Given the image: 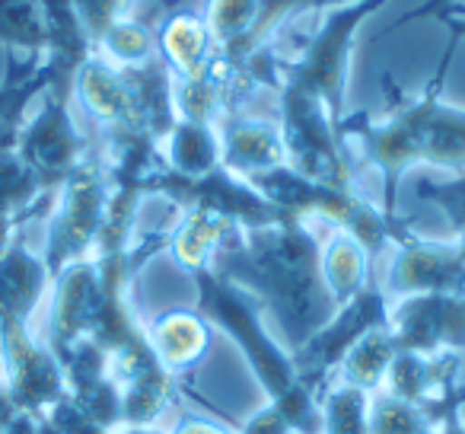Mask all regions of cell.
Returning a JSON list of instances; mask_svg holds the SVG:
<instances>
[{"label":"cell","mask_w":465,"mask_h":434,"mask_svg":"<svg viewBox=\"0 0 465 434\" xmlns=\"http://www.w3.org/2000/svg\"><path fill=\"white\" fill-rule=\"evenodd\" d=\"M20 227V224L14 221V217H10V214H4L0 211V256L7 253V247H10V240H14V230Z\"/></svg>","instance_id":"obj_39"},{"label":"cell","mask_w":465,"mask_h":434,"mask_svg":"<svg viewBox=\"0 0 465 434\" xmlns=\"http://www.w3.org/2000/svg\"><path fill=\"white\" fill-rule=\"evenodd\" d=\"M462 39L465 35L450 26V45L443 52V61L420 96L392 93V84L386 77V93L395 96L389 116L373 118L367 112L344 116V141L361 144L367 163H373L382 176V214L386 217H399V182L418 163L450 169L452 176L465 173V109L443 103L440 96L452 55Z\"/></svg>","instance_id":"obj_2"},{"label":"cell","mask_w":465,"mask_h":434,"mask_svg":"<svg viewBox=\"0 0 465 434\" xmlns=\"http://www.w3.org/2000/svg\"><path fill=\"white\" fill-rule=\"evenodd\" d=\"M414 195L430 205H437L440 211L450 217V227L456 237L465 234V173L452 176L446 182H433V179H420L414 186Z\"/></svg>","instance_id":"obj_31"},{"label":"cell","mask_w":465,"mask_h":434,"mask_svg":"<svg viewBox=\"0 0 465 434\" xmlns=\"http://www.w3.org/2000/svg\"><path fill=\"white\" fill-rule=\"evenodd\" d=\"M430 421L437 425V434H465L462 409H459V402H456V393L440 402L437 412L430 415Z\"/></svg>","instance_id":"obj_34"},{"label":"cell","mask_w":465,"mask_h":434,"mask_svg":"<svg viewBox=\"0 0 465 434\" xmlns=\"http://www.w3.org/2000/svg\"><path fill=\"white\" fill-rule=\"evenodd\" d=\"M192 281L194 294H198L194 310L211 323V329H220L242 351L252 377L268 393V402L287 415L293 434H322L319 396H312L300 383L291 351L268 332L265 319H262V307L246 291L220 278L213 268L194 272Z\"/></svg>","instance_id":"obj_3"},{"label":"cell","mask_w":465,"mask_h":434,"mask_svg":"<svg viewBox=\"0 0 465 434\" xmlns=\"http://www.w3.org/2000/svg\"><path fill=\"white\" fill-rule=\"evenodd\" d=\"M71 4L80 14V20H84L86 33H90L93 48H96L99 35H103L112 23L122 20V16H128L131 10H134V0H71Z\"/></svg>","instance_id":"obj_32"},{"label":"cell","mask_w":465,"mask_h":434,"mask_svg":"<svg viewBox=\"0 0 465 434\" xmlns=\"http://www.w3.org/2000/svg\"><path fill=\"white\" fill-rule=\"evenodd\" d=\"M211 268L272 317L287 351L306 345L338 313L322 281V243L300 217L262 230L232 227Z\"/></svg>","instance_id":"obj_1"},{"label":"cell","mask_w":465,"mask_h":434,"mask_svg":"<svg viewBox=\"0 0 465 434\" xmlns=\"http://www.w3.org/2000/svg\"><path fill=\"white\" fill-rule=\"evenodd\" d=\"M322 434H370V393L331 383L319 396Z\"/></svg>","instance_id":"obj_28"},{"label":"cell","mask_w":465,"mask_h":434,"mask_svg":"<svg viewBox=\"0 0 465 434\" xmlns=\"http://www.w3.org/2000/svg\"><path fill=\"white\" fill-rule=\"evenodd\" d=\"M456 402H459V409L465 406V383H462V387H456Z\"/></svg>","instance_id":"obj_42"},{"label":"cell","mask_w":465,"mask_h":434,"mask_svg":"<svg viewBox=\"0 0 465 434\" xmlns=\"http://www.w3.org/2000/svg\"><path fill=\"white\" fill-rule=\"evenodd\" d=\"M456 247H459V253H462V259H465V234L456 237Z\"/></svg>","instance_id":"obj_43"},{"label":"cell","mask_w":465,"mask_h":434,"mask_svg":"<svg viewBox=\"0 0 465 434\" xmlns=\"http://www.w3.org/2000/svg\"><path fill=\"white\" fill-rule=\"evenodd\" d=\"M437 20L446 23V26H456L465 35V4H450L446 10H440Z\"/></svg>","instance_id":"obj_38"},{"label":"cell","mask_w":465,"mask_h":434,"mask_svg":"<svg viewBox=\"0 0 465 434\" xmlns=\"http://www.w3.org/2000/svg\"><path fill=\"white\" fill-rule=\"evenodd\" d=\"M370 253L344 230H335L322 243V281L338 307L348 304L354 294L370 285Z\"/></svg>","instance_id":"obj_23"},{"label":"cell","mask_w":465,"mask_h":434,"mask_svg":"<svg viewBox=\"0 0 465 434\" xmlns=\"http://www.w3.org/2000/svg\"><path fill=\"white\" fill-rule=\"evenodd\" d=\"M48 291H52V275L42 256H35L23 237H14L7 253L0 256V313L33 323Z\"/></svg>","instance_id":"obj_20"},{"label":"cell","mask_w":465,"mask_h":434,"mask_svg":"<svg viewBox=\"0 0 465 434\" xmlns=\"http://www.w3.org/2000/svg\"><path fill=\"white\" fill-rule=\"evenodd\" d=\"M370 434H437V425L389 393H370Z\"/></svg>","instance_id":"obj_30"},{"label":"cell","mask_w":465,"mask_h":434,"mask_svg":"<svg viewBox=\"0 0 465 434\" xmlns=\"http://www.w3.org/2000/svg\"><path fill=\"white\" fill-rule=\"evenodd\" d=\"M0 383L16 412L45 415L67 396V380L54 351L33 332V323L0 313Z\"/></svg>","instance_id":"obj_10"},{"label":"cell","mask_w":465,"mask_h":434,"mask_svg":"<svg viewBox=\"0 0 465 434\" xmlns=\"http://www.w3.org/2000/svg\"><path fill=\"white\" fill-rule=\"evenodd\" d=\"M462 368L459 351H440V355H414V351H395L386 370V393L408 406L420 409L430 419L443 399L456 393V377Z\"/></svg>","instance_id":"obj_16"},{"label":"cell","mask_w":465,"mask_h":434,"mask_svg":"<svg viewBox=\"0 0 465 434\" xmlns=\"http://www.w3.org/2000/svg\"><path fill=\"white\" fill-rule=\"evenodd\" d=\"M71 99H77V106L93 118V125L103 131V137L147 135L141 128V122H137L134 96H131L122 67L109 65L99 55L86 58L80 65V71L74 74Z\"/></svg>","instance_id":"obj_15"},{"label":"cell","mask_w":465,"mask_h":434,"mask_svg":"<svg viewBox=\"0 0 465 434\" xmlns=\"http://www.w3.org/2000/svg\"><path fill=\"white\" fill-rule=\"evenodd\" d=\"M109 434H166V431H160V428H115Z\"/></svg>","instance_id":"obj_41"},{"label":"cell","mask_w":465,"mask_h":434,"mask_svg":"<svg viewBox=\"0 0 465 434\" xmlns=\"http://www.w3.org/2000/svg\"><path fill=\"white\" fill-rule=\"evenodd\" d=\"M249 186L255 192H262L274 207H281L291 217H322L335 230L351 234L363 249L373 256H380L389 243H395L399 237L408 234V224L399 217H386L382 207L370 205L361 192H351V188H335L325 186V182L306 179L297 169L278 167L268 169V173L249 176Z\"/></svg>","instance_id":"obj_4"},{"label":"cell","mask_w":465,"mask_h":434,"mask_svg":"<svg viewBox=\"0 0 465 434\" xmlns=\"http://www.w3.org/2000/svg\"><path fill=\"white\" fill-rule=\"evenodd\" d=\"M156 55L169 67L173 80H185L198 74L217 55V45H213L201 10L188 7V4L169 10L156 23Z\"/></svg>","instance_id":"obj_18"},{"label":"cell","mask_w":465,"mask_h":434,"mask_svg":"<svg viewBox=\"0 0 465 434\" xmlns=\"http://www.w3.org/2000/svg\"><path fill=\"white\" fill-rule=\"evenodd\" d=\"M96 55L115 67H137L156 58V29L137 14H128L99 35Z\"/></svg>","instance_id":"obj_26"},{"label":"cell","mask_w":465,"mask_h":434,"mask_svg":"<svg viewBox=\"0 0 465 434\" xmlns=\"http://www.w3.org/2000/svg\"><path fill=\"white\" fill-rule=\"evenodd\" d=\"M16 415V406H14V399H10V393H7V387L0 383V431L10 425V419Z\"/></svg>","instance_id":"obj_40"},{"label":"cell","mask_w":465,"mask_h":434,"mask_svg":"<svg viewBox=\"0 0 465 434\" xmlns=\"http://www.w3.org/2000/svg\"><path fill=\"white\" fill-rule=\"evenodd\" d=\"M217 137H220V167L242 176V179L268 173V169L287 167L284 137H281L278 122H272V118L230 112V116H223L217 122Z\"/></svg>","instance_id":"obj_17"},{"label":"cell","mask_w":465,"mask_h":434,"mask_svg":"<svg viewBox=\"0 0 465 434\" xmlns=\"http://www.w3.org/2000/svg\"><path fill=\"white\" fill-rule=\"evenodd\" d=\"M147 338L163 368L182 380L211 351V323L198 310H166L147 326Z\"/></svg>","instance_id":"obj_19"},{"label":"cell","mask_w":465,"mask_h":434,"mask_svg":"<svg viewBox=\"0 0 465 434\" xmlns=\"http://www.w3.org/2000/svg\"><path fill=\"white\" fill-rule=\"evenodd\" d=\"M389 304L411 294H462L465 298V259L456 243H430L408 230L395 240V256L386 272Z\"/></svg>","instance_id":"obj_13"},{"label":"cell","mask_w":465,"mask_h":434,"mask_svg":"<svg viewBox=\"0 0 465 434\" xmlns=\"http://www.w3.org/2000/svg\"><path fill=\"white\" fill-rule=\"evenodd\" d=\"M99 307V268L96 259L71 262L52 278V298H48L45 332L42 342L54 351V358H64L77 342L90 338L93 319Z\"/></svg>","instance_id":"obj_14"},{"label":"cell","mask_w":465,"mask_h":434,"mask_svg":"<svg viewBox=\"0 0 465 434\" xmlns=\"http://www.w3.org/2000/svg\"><path fill=\"white\" fill-rule=\"evenodd\" d=\"M143 195H163V198L173 201L182 211H188V207L211 211L240 230L274 227V224L291 217V214H284L281 207H274L262 192H255L242 176L230 173L226 167L211 169V173L198 176V179H188V176L173 173V169L163 163V167L153 169L150 179L143 182Z\"/></svg>","instance_id":"obj_8"},{"label":"cell","mask_w":465,"mask_h":434,"mask_svg":"<svg viewBox=\"0 0 465 434\" xmlns=\"http://www.w3.org/2000/svg\"><path fill=\"white\" fill-rule=\"evenodd\" d=\"M232 77H236V71L217 48V55L198 74H192L185 80H173L175 116L185 118V122L213 125L217 128L220 118L232 112Z\"/></svg>","instance_id":"obj_21"},{"label":"cell","mask_w":465,"mask_h":434,"mask_svg":"<svg viewBox=\"0 0 465 434\" xmlns=\"http://www.w3.org/2000/svg\"><path fill=\"white\" fill-rule=\"evenodd\" d=\"M395 351L399 348H395V338L389 332V326L373 329L344 355V361L338 364L331 383H344V387L363 389V393H376L382 387V380H386V370L392 364Z\"/></svg>","instance_id":"obj_25"},{"label":"cell","mask_w":465,"mask_h":434,"mask_svg":"<svg viewBox=\"0 0 465 434\" xmlns=\"http://www.w3.org/2000/svg\"><path fill=\"white\" fill-rule=\"evenodd\" d=\"M389 332L399 351L440 355L465 351V298L462 294H411L389 304Z\"/></svg>","instance_id":"obj_12"},{"label":"cell","mask_w":465,"mask_h":434,"mask_svg":"<svg viewBox=\"0 0 465 434\" xmlns=\"http://www.w3.org/2000/svg\"><path fill=\"white\" fill-rule=\"evenodd\" d=\"M262 0H207L201 16H204L211 39L220 52H232L259 20Z\"/></svg>","instance_id":"obj_29"},{"label":"cell","mask_w":465,"mask_h":434,"mask_svg":"<svg viewBox=\"0 0 465 434\" xmlns=\"http://www.w3.org/2000/svg\"><path fill=\"white\" fill-rule=\"evenodd\" d=\"M452 0H424V4H418V7H411L408 14H401L399 20L392 23V26L386 29V33H392V29H401V26H408V23H418V20H427V16H437L440 10H446L450 7Z\"/></svg>","instance_id":"obj_36"},{"label":"cell","mask_w":465,"mask_h":434,"mask_svg":"<svg viewBox=\"0 0 465 434\" xmlns=\"http://www.w3.org/2000/svg\"><path fill=\"white\" fill-rule=\"evenodd\" d=\"M90 147L93 144L74 125L71 103L54 96L52 90L42 93L39 112L26 118L16 141V154L39 176L45 192H58L61 182L74 173V167L84 160Z\"/></svg>","instance_id":"obj_11"},{"label":"cell","mask_w":465,"mask_h":434,"mask_svg":"<svg viewBox=\"0 0 465 434\" xmlns=\"http://www.w3.org/2000/svg\"><path fill=\"white\" fill-rule=\"evenodd\" d=\"M240 434H293V428L278 406L265 402V406H262L259 412H255L252 419L240 428Z\"/></svg>","instance_id":"obj_33"},{"label":"cell","mask_w":465,"mask_h":434,"mask_svg":"<svg viewBox=\"0 0 465 434\" xmlns=\"http://www.w3.org/2000/svg\"><path fill=\"white\" fill-rule=\"evenodd\" d=\"M0 42L16 55H45V7L42 0H0Z\"/></svg>","instance_id":"obj_27"},{"label":"cell","mask_w":465,"mask_h":434,"mask_svg":"<svg viewBox=\"0 0 465 434\" xmlns=\"http://www.w3.org/2000/svg\"><path fill=\"white\" fill-rule=\"evenodd\" d=\"M0 434H39V421H35V415L16 412L14 419H10V425Z\"/></svg>","instance_id":"obj_37"},{"label":"cell","mask_w":465,"mask_h":434,"mask_svg":"<svg viewBox=\"0 0 465 434\" xmlns=\"http://www.w3.org/2000/svg\"><path fill=\"white\" fill-rule=\"evenodd\" d=\"M109 195L112 182L105 160L99 147H90L84 160L74 167V173L61 182L58 201H54V211L48 217L42 262H45L52 278L71 262L93 259L105 214H109Z\"/></svg>","instance_id":"obj_6"},{"label":"cell","mask_w":465,"mask_h":434,"mask_svg":"<svg viewBox=\"0 0 465 434\" xmlns=\"http://www.w3.org/2000/svg\"><path fill=\"white\" fill-rule=\"evenodd\" d=\"M278 128L284 137L287 167L306 179L357 192L348 141L319 99L291 86H278Z\"/></svg>","instance_id":"obj_7"},{"label":"cell","mask_w":465,"mask_h":434,"mask_svg":"<svg viewBox=\"0 0 465 434\" xmlns=\"http://www.w3.org/2000/svg\"><path fill=\"white\" fill-rule=\"evenodd\" d=\"M386 7V0H354L344 7H331L322 26L312 33L300 58L281 61V84L319 99L331 122L341 128L348 116V71L354 35L376 10Z\"/></svg>","instance_id":"obj_5"},{"label":"cell","mask_w":465,"mask_h":434,"mask_svg":"<svg viewBox=\"0 0 465 434\" xmlns=\"http://www.w3.org/2000/svg\"><path fill=\"white\" fill-rule=\"evenodd\" d=\"M382 326H389V298L382 291V285H376L370 278V285L361 294H354L344 307H338L335 317L310 342L291 351L300 383L312 396H322L335 380V370L344 361V355L363 336H370L373 329H382Z\"/></svg>","instance_id":"obj_9"},{"label":"cell","mask_w":465,"mask_h":434,"mask_svg":"<svg viewBox=\"0 0 465 434\" xmlns=\"http://www.w3.org/2000/svg\"><path fill=\"white\" fill-rule=\"evenodd\" d=\"M166 167L188 179L207 176L220 167V137L213 125H198L179 118L166 137Z\"/></svg>","instance_id":"obj_24"},{"label":"cell","mask_w":465,"mask_h":434,"mask_svg":"<svg viewBox=\"0 0 465 434\" xmlns=\"http://www.w3.org/2000/svg\"><path fill=\"white\" fill-rule=\"evenodd\" d=\"M173 434H240V431H230V428L217 425L213 419H201V415H182L179 425H175Z\"/></svg>","instance_id":"obj_35"},{"label":"cell","mask_w":465,"mask_h":434,"mask_svg":"<svg viewBox=\"0 0 465 434\" xmlns=\"http://www.w3.org/2000/svg\"><path fill=\"white\" fill-rule=\"evenodd\" d=\"M230 230H232V224L217 217V214L188 207V211H182L179 224L169 230L166 249H169V256H173V262L185 275L204 272V268H211L213 253H217V247L223 243V237L230 234Z\"/></svg>","instance_id":"obj_22"}]
</instances>
